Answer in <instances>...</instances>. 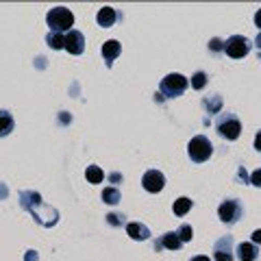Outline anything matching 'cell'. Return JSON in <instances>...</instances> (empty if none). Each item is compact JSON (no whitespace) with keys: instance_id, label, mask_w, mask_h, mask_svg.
Instances as JSON below:
<instances>
[{"instance_id":"obj_27","label":"cell","mask_w":261,"mask_h":261,"mask_svg":"<svg viewBox=\"0 0 261 261\" xmlns=\"http://www.w3.org/2000/svg\"><path fill=\"white\" fill-rule=\"evenodd\" d=\"M27 261H37V252L35 250H29L27 252Z\"/></svg>"},{"instance_id":"obj_10","label":"cell","mask_w":261,"mask_h":261,"mask_svg":"<svg viewBox=\"0 0 261 261\" xmlns=\"http://www.w3.org/2000/svg\"><path fill=\"white\" fill-rule=\"evenodd\" d=\"M231 235H226V238H222L218 244H216V250H214V257L216 261H233V252H231Z\"/></svg>"},{"instance_id":"obj_3","label":"cell","mask_w":261,"mask_h":261,"mask_svg":"<svg viewBox=\"0 0 261 261\" xmlns=\"http://www.w3.org/2000/svg\"><path fill=\"white\" fill-rule=\"evenodd\" d=\"M187 154L194 163H205L211 154H214V144H211L205 135H196L187 144Z\"/></svg>"},{"instance_id":"obj_2","label":"cell","mask_w":261,"mask_h":261,"mask_svg":"<svg viewBox=\"0 0 261 261\" xmlns=\"http://www.w3.org/2000/svg\"><path fill=\"white\" fill-rule=\"evenodd\" d=\"M46 22L50 27V33H63V31H72V24H74V13L65 7H55V9L48 11Z\"/></svg>"},{"instance_id":"obj_13","label":"cell","mask_w":261,"mask_h":261,"mask_svg":"<svg viewBox=\"0 0 261 261\" xmlns=\"http://www.w3.org/2000/svg\"><path fill=\"white\" fill-rule=\"evenodd\" d=\"M116 20H118V13H116V9H111V7H102V9L98 11V15H96V22L100 24V27H105V29L113 27V22Z\"/></svg>"},{"instance_id":"obj_16","label":"cell","mask_w":261,"mask_h":261,"mask_svg":"<svg viewBox=\"0 0 261 261\" xmlns=\"http://www.w3.org/2000/svg\"><path fill=\"white\" fill-rule=\"evenodd\" d=\"M15 126V122L11 118V113L9 111H5V109H0V137H7L13 130Z\"/></svg>"},{"instance_id":"obj_26","label":"cell","mask_w":261,"mask_h":261,"mask_svg":"<svg viewBox=\"0 0 261 261\" xmlns=\"http://www.w3.org/2000/svg\"><path fill=\"white\" fill-rule=\"evenodd\" d=\"M255 148L261 152V130H257V135H255Z\"/></svg>"},{"instance_id":"obj_8","label":"cell","mask_w":261,"mask_h":261,"mask_svg":"<svg viewBox=\"0 0 261 261\" xmlns=\"http://www.w3.org/2000/svg\"><path fill=\"white\" fill-rule=\"evenodd\" d=\"M142 185L146 192L157 194L163 190V185H166V176H163V172H159V170H148L142 178Z\"/></svg>"},{"instance_id":"obj_23","label":"cell","mask_w":261,"mask_h":261,"mask_svg":"<svg viewBox=\"0 0 261 261\" xmlns=\"http://www.w3.org/2000/svg\"><path fill=\"white\" fill-rule=\"evenodd\" d=\"M250 183H252V185H257V187H261V168L255 170V172L250 174Z\"/></svg>"},{"instance_id":"obj_18","label":"cell","mask_w":261,"mask_h":261,"mask_svg":"<svg viewBox=\"0 0 261 261\" xmlns=\"http://www.w3.org/2000/svg\"><path fill=\"white\" fill-rule=\"evenodd\" d=\"M172 209H174L176 216H185L187 211L192 209V198H187V196H181L178 200H174V207H172Z\"/></svg>"},{"instance_id":"obj_12","label":"cell","mask_w":261,"mask_h":261,"mask_svg":"<svg viewBox=\"0 0 261 261\" xmlns=\"http://www.w3.org/2000/svg\"><path fill=\"white\" fill-rule=\"evenodd\" d=\"M126 233L137 242H144V240L150 238V228L146 224H142V222H128L126 224Z\"/></svg>"},{"instance_id":"obj_29","label":"cell","mask_w":261,"mask_h":261,"mask_svg":"<svg viewBox=\"0 0 261 261\" xmlns=\"http://www.w3.org/2000/svg\"><path fill=\"white\" fill-rule=\"evenodd\" d=\"M192 261H211L209 257H205V255H198V257H194Z\"/></svg>"},{"instance_id":"obj_4","label":"cell","mask_w":261,"mask_h":261,"mask_svg":"<svg viewBox=\"0 0 261 261\" xmlns=\"http://www.w3.org/2000/svg\"><path fill=\"white\" fill-rule=\"evenodd\" d=\"M216 130H218L220 137H224V140H238L240 133H242V124H240V120L235 113H222L216 122Z\"/></svg>"},{"instance_id":"obj_5","label":"cell","mask_w":261,"mask_h":261,"mask_svg":"<svg viewBox=\"0 0 261 261\" xmlns=\"http://www.w3.org/2000/svg\"><path fill=\"white\" fill-rule=\"evenodd\" d=\"M187 85H190V81H187L183 74L172 72V74H168L166 79L161 81L159 92H161V96H166V98H176V96H181L185 92Z\"/></svg>"},{"instance_id":"obj_9","label":"cell","mask_w":261,"mask_h":261,"mask_svg":"<svg viewBox=\"0 0 261 261\" xmlns=\"http://www.w3.org/2000/svg\"><path fill=\"white\" fill-rule=\"evenodd\" d=\"M65 50H68L70 55H81L85 50V37L83 33L72 29L70 33H65Z\"/></svg>"},{"instance_id":"obj_20","label":"cell","mask_w":261,"mask_h":261,"mask_svg":"<svg viewBox=\"0 0 261 261\" xmlns=\"http://www.w3.org/2000/svg\"><path fill=\"white\" fill-rule=\"evenodd\" d=\"M102 200L107 202V205H118V202H120V190H118V187H105Z\"/></svg>"},{"instance_id":"obj_30","label":"cell","mask_w":261,"mask_h":261,"mask_svg":"<svg viewBox=\"0 0 261 261\" xmlns=\"http://www.w3.org/2000/svg\"><path fill=\"white\" fill-rule=\"evenodd\" d=\"M255 44H257V48H259V50H261V33H259V35H257V39H255Z\"/></svg>"},{"instance_id":"obj_17","label":"cell","mask_w":261,"mask_h":261,"mask_svg":"<svg viewBox=\"0 0 261 261\" xmlns=\"http://www.w3.org/2000/svg\"><path fill=\"white\" fill-rule=\"evenodd\" d=\"M46 44L50 48H55V50L65 48V35H61V33H48V35H46Z\"/></svg>"},{"instance_id":"obj_28","label":"cell","mask_w":261,"mask_h":261,"mask_svg":"<svg viewBox=\"0 0 261 261\" xmlns=\"http://www.w3.org/2000/svg\"><path fill=\"white\" fill-rule=\"evenodd\" d=\"M255 24H257V27L261 29V9H259V11L255 13Z\"/></svg>"},{"instance_id":"obj_14","label":"cell","mask_w":261,"mask_h":261,"mask_svg":"<svg viewBox=\"0 0 261 261\" xmlns=\"http://www.w3.org/2000/svg\"><path fill=\"white\" fill-rule=\"evenodd\" d=\"M257 246L255 244H248V242H242L238 246V259L240 261H255L257 259Z\"/></svg>"},{"instance_id":"obj_22","label":"cell","mask_w":261,"mask_h":261,"mask_svg":"<svg viewBox=\"0 0 261 261\" xmlns=\"http://www.w3.org/2000/svg\"><path fill=\"white\" fill-rule=\"evenodd\" d=\"M207 85V74L205 72H196V74L192 76V87L194 89H202Z\"/></svg>"},{"instance_id":"obj_19","label":"cell","mask_w":261,"mask_h":261,"mask_svg":"<svg viewBox=\"0 0 261 261\" xmlns=\"http://www.w3.org/2000/svg\"><path fill=\"white\" fill-rule=\"evenodd\" d=\"M85 176H87V181L89 183H102V178H105V172L98 166H87V170H85Z\"/></svg>"},{"instance_id":"obj_1","label":"cell","mask_w":261,"mask_h":261,"mask_svg":"<svg viewBox=\"0 0 261 261\" xmlns=\"http://www.w3.org/2000/svg\"><path fill=\"white\" fill-rule=\"evenodd\" d=\"M20 205L24 209H29L33 216L37 218V222L39 224H44V226H53L57 224V211L50 209V207H44V200H42V196H39L37 192H22L20 194Z\"/></svg>"},{"instance_id":"obj_11","label":"cell","mask_w":261,"mask_h":261,"mask_svg":"<svg viewBox=\"0 0 261 261\" xmlns=\"http://www.w3.org/2000/svg\"><path fill=\"white\" fill-rule=\"evenodd\" d=\"M120 53H122V46H120L118 39H109V42L102 44V57H105V61H107L109 68L113 65V61L118 59Z\"/></svg>"},{"instance_id":"obj_6","label":"cell","mask_w":261,"mask_h":261,"mask_svg":"<svg viewBox=\"0 0 261 261\" xmlns=\"http://www.w3.org/2000/svg\"><path fill=\"white\" fill-rule=\"evenodd\" d=\"M224 53L228 57H233V59H242V57H246L250 53V42L244 35H233L224 42Z\"/></svg>"},{"instance_id":"obj_24","label":"cell","mask_w":261,"mask_h":261,"mask_svg":"<svg viewBox=\"0 0 261 261\" xmlns=\"http://www.w3.org/2000/svg\"><path fill=\"white\" fill-rule=\"evenodd\" d=\"M107 222H109V224H113V226H118V224H120V216L109 214V216H107Z\"/></svg>"},{"instance_id":"obj_15","label":"cell","mask_w":261,"mask_h":261,"mask_svg":"<svg viewBox=\"0 0 261 261\" xmlns=\"http://www.w3.org/2000/svg\"><path fill=\"white\" fill-rule=\"evenodd\" d=\"M157 246H163V248H168V250H178V248L183 246V242H181V238H178V233L170 231V233L163 235Z\"/></svg>"},{"instance_id":"obj_21","label":"cell","mask_w":261,"mask_h":261,"mask_svg":"<svg viewBox=\"0 0 261 261\" xmlns=\"http://www.w3.org/2000/svg\"><path fill=\"white\" fill-rule=\"evenodd\" d=\"M178 238H181V242L185 244V242H192V238H194V228L190 226V224H181V228H178Z\"/></svg>"},{"instance_id":"obj_7","label":"cell","mask_w":261,"mask_h":261,"mask_svg":"<svg viewBox=\"0 0 261 261\" xmlns=\"http://www.w3.org/2000/svg\"><path fill=\"white\" fill-rule=\"evenodd\" d=\"M242 205H240V200H224L222 205L218 207V216H220V220H222L224 224H235L238 220L242 218Z\"/></svg>"},{"instance_id":"obj_25","label":"cell","mask_w":261,"mask_h":261,"mask_svg":"<svg viewBox=\"0 0 261 261\" xmlns=\"http://www.w3.org/2000/svg\"><path fill=\"white\" fill-rule=\"evenodd\" d=\"M252 244H261V228H257V231L252 233Z\"/></svg>"}]
</instances>
